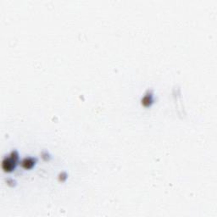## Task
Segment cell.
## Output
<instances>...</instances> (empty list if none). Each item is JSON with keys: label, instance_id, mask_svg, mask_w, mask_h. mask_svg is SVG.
Here are the masks:
<instances>
[{"label": "cell", "instance_id": "obj_3", "mask_svg": "<svg viewBox=\"0 0 217 217\" xmlns=\"http://www.w3.org/2000/svg\"><path fill=\"white\" fill-rule=\"evenodd\" d=\"M153 102V98H152V95L147 94L143 99V104L144 106H149Z\"/></svg>", "mask_w": 217, "mask_h": 217}, {"label": "cell", "instance_id": "obj_2", "mask_svg": "<svg viewBox=\"0 0 217 217\" xmlns=\"http://www.w3.org/2000/svg\"><path fill=\"white\" fill-rule=\"evenodd\" d=\"M35 165V160L32 158H26L22 160V166L25 169H31Z\"/></svg>", "mask_w": 217, "mask_h": 217}, {"label": "cell", "instance_id": "obj_1", "mask_svg": "<svg viewBox=\"0 0 217 217\" xmlns=\"http://www.w3.org/2000/svg\"><path fill=\"white\" fill-rule=\"evenodd\" d=\"M17 160L18 154L15 151L12 152V154H10V157L5 158L3 160V169L4 170V172H12L15 167Z\"/></svg>", "mask_w": 217, "mask_h": 217}]
</instances>
